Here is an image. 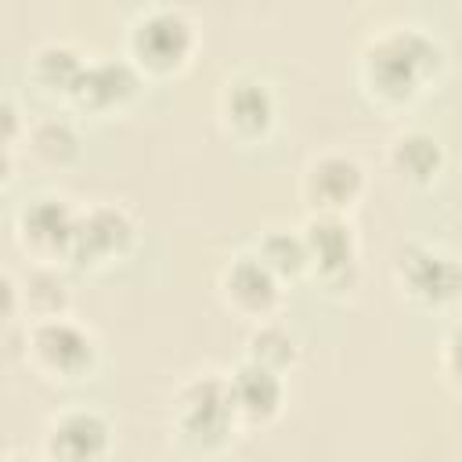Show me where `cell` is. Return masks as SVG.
<instances>
[{
    "mask_svg": "<svg viewBox=\"0 0 462 462\" xmlns=\"http://www.w3.org/2000/svg\"><path fill=\"white\" fill-rule=\"evenodd\" d=\"M440 47L419 29H393L368 51V79L386 97H408L430 69H437Z\"/></svg>",
    "mask_w": 462,
    "mask_h": 462,
    "instance_id": "1",
    "label": "cell"
},
{
    "mask_svg": "<svg viewBox=\"0 0 462 462\" xmlns=\"http://www.w3.org/2000/svg\"><path fill=\"white\" fill-rule=\"evenodd\" d=\"M231 415H235V401H231L227 383L220 379H195L180 397V430L195 444L224 440Z\"/></svg>",
    "mask_w": 462,
    "mask_h": 462,
    "instance_id": "2",
    "label": "cell"
},
{
    "mask_svg": "<svg viewBox=\"0 0 462 462\" xmlns=\"http://www.w3.org/2000/svg\"><path fill=\"white\" fill-rule=\"evenodd\" d=\"M188 47H191V25L180 11H170V7L148 11L134 29V51L141 54V61L155 69L177 65L188 54Z\"/></svg>",
    "mask_w": 462,
    "mask_h": 462,
    "instance_id": "3",
    "label": "cell"
},
{
    "mask_svg": "<svg viewBox=\"0 0 462 462\" xmlns=\"http://www.w3.org/2000/svg\"><path fill=\"white\" fill-rule=\"evenodd\" d=\"M130 235H134V227L123 209L97 206L72 224V238H69L65 253H72L76 260H101L108 253H123L130 245Z\"/></svg>",
    "mask_w": 462,
    "mask_h": 462,
    "instance_id": "4",
    "label": "cell"
},
{
    "mask_svg": "<svg viewBox=\"0 0 462 462\" xmlns=\"http://www.w3.org/2000/svg\"><path fill=\"white\" fill-rule=\"evenodd\" d=\"M303 249H307V260H314L325 278L354 271V231L336 213H321L307 224Z\"/></svg>",
    "mask_w": 462,
    "mask_h": 462,
    "instance_id": "5",
    "label": "cell"
},
{
    "mask_svg": "<svg viewBox=\"0 0 462 462\" xmlns=\"http://www.w3.org/2000/svg\"><path fill=\"white\" fill-rule=\"evenodd\" d=\"M401 278L411 296L426 303H444L458 289V267L451 256H440L433 249H408L401 253Z\"/></svg>",
    "mask_w": 462,
    "mask_h": 462,
    "instance_id": "6",
    "label": "cell"
},
{
    "mask_svg": "<svg viewBox=\"0 0 462 462\" xmlns=\"http://www.w3.org/2000/svg\"><path fill=\"white\" fill-rule=\"evenodd\" d=\"M108 444V426L94 411H69L51 430V455L58 462H94Z\"/></svg>",
    "mask_w": 462,
    "mask_h": 462,
    "instance_id": "7",
    "label": "cell"
},
{
    "mask_svg": "<svg viewBox=\"0 0 462 462\" xmlns=\"http://www.w3.org/2000/svg\"><path fill=\"white\" fill-rule=\"evenodd\" d=\"M32 346L40 354L43 365L58 368V372H83L94 357V346H90V336L61 318H47L43 325H36L32 332Z\"/></svg>",
    "mask_w": 462,
    "mask_h": 462,
    "instance_id": "8",
    "label": "cell"
},
{
    "mask_svg": "<svg viewBox=\"0 0 462 462\" xmlns=\"http://www.w3.org/2000/svg\"><path fill=\"white\" fill-rule=\"evenodd\" d=\"M307 191L318 206L339 209L361 191V166L350 155H321L307 170Z\"/></svg>",
    "mask_w": 462,
    "mask_h": 462,
    "instance_id": "9",
    "label": "cell"
},
{
    "mask_svg": "<svg viewBox=\"0 0 462 462\" xmlns=\"http://www.w3.org/2000/svg\"><path fill=\"white\" fill-rule=\"evenodd\" d=\"M72 224H76V217L65 209L61 199H36L22 213V235H25V242H32L36 249H47V253L69 249Z\"/></svg>",
    "mask_w": 462,
    "mask_h": 462,
    "instance_id": "10",
    "label": "cell"
},
{
    "mask_svg": "<svg viewBox=\"0 0 462 462\" xmlns=\"http://www.w3.org/2000/svg\"><path fill=\"white\" fill-rule=\"evenodd\" d=\"M227 292L245 310H267L278 296V285L260 256H238L227 267Z\"/></svg>",
    "mask_w": 462,
    "mask_h": 462,
    "instance_id": "11",
    "label": "cell"
},
{
    "mask_svg": "<svg viewBox=\"0 0 462 462\" xmlns=\"http://www.w3.org/2000/svg\"><path fill=\"white\" fill-rule=\"evenodd\" d=\"M227 390H231L235 408H238V411H249V415H271V411L278 408V401H282V383H278V375H274L271 368H263V365H253V361L242 365V368L231 375Z\"/></svg>",
    "mask_w": 462,
    "mask_h": 462,
    "instance_id": "12",
    "label": "cell"
},
{
    "mask_svg": "<svg viewBox=\"0 0 462 462\" xmlns=\"http://www.w3.org/2000/svg\"><path fill=\"white\" fill-rule=\"evenodd\" d=\"M72 90L87 105H112V101H119V97H126L134 90V72H130L126 61L105 58V61L83 65V72H79Z\"/></svg>",
    "mask_w": 462,
    "mask_h": 462,
    "instance_id": "13",
    "label": "cell"
},
{
    "mask_svg": "<svg viewBox=\"0 0 462 462\" xmlns=\"http://www.w3.org/2000/svg\"><path fill=\"white\" fill-rule=\"evenodd\" d=\"M227 116L238 130L245 134H256L271 123V94L263 83H253V79H242L227 90Z\"/></svg>",
    "mask_w": 462,
    "mask_h": 462,
    "instance_id": "14",
    "label": "cell"
},
{
    "mask_svg": "<svg viewBox=\"0 0 462 462\" xmlns=\"http://www.w3.org/2000/svg\"><path fill=\"white\" fill-rule=\"evenodd\" d=\"M393 162L404 177L411 180H430L437 170H440V144L422 134V130H411V134H401L393 141Z\"/></svg>",
    "mask_w": 462,
    "mask_h": 462,
    "instance_id": "15",
    "label": "cell"
},
{
    "mask_svg": "<svg viewBox=\"0 0 462 462\" xmlns=\"http://www.w3.org/2000/svg\"><path fill=\"white\" fill-rule=\"evenodd\" d=\"M36 72H40V79L43 83H51V87H76V79H79V72H83V61H79V54L72 51V47H65V43H47L40 54H36Z\"/></svg>",
    "mask_w": 462,
    "mask_h": 462,
    "instance_id": "16",
    "label": "cell"
},
{
    "mask_svg": "<svg viewBox=\"0 0 462 462\" xmlns=\"http://www.w3.org/2000/svg\"><path fill=\"white\" fill-rule=\"evenodd\" d=\"M260 260L267 263L271 274H296L307 263V249L303 238L289 235V231H271L260 245Z\"/></svg>",
    "mask_w": 462,
    "mask_h": 462,
    "instance_id": "17",
    "label": "cell"
},
{
    "mask_svg": "<svg viewBox=\"0 0 462 462\" xmlns=\"http://www.w3.org/2000/svg\"><path fill=\"white\" fill-rule=\"evenodd\" d=\"M249 354H253V365H263V368H278L285 361H292V339L282 332V328H271V325H260L253 336H249Z\"/></svg>",
    "mask_w": 462,
    "mask_h": 462,
    "instance_id": "18",
    "label": "cell"
},
{
    "mask_svg": "<svg viewBox=\"0 0 462 462\" xmlns=\"http://www.w3.org/2000/svg\"><path fill=\"white\" fill-rule=\"evenodd\" d=\"M32 148L36 155H43L47 162H65L76 155V134L69 130V123H58V119H47L32 130Z\"/></svg>",
    "mask_w": 462,
    "mask_h": 462,
    "instance_id": "19",
    "label": "cell"
},
{
    "mask_svg": "<svg viewBox=\"0 0 462 462\" xmlns=\"http://www.w3.org/2000/svg\"><path fill=\"white\" fill-rule=\"evenodd\" d=\"M29 303L43 314H54L65 303V282L54 274H32L29 278Z\"/></svg>",
    "mask_w": 462,
    "mask_h": 462,
    "instance_id": "20",
    "label": "cell"
},
{
    "mask_svg": "<svg viewBox=\"0 0 462 462\" xmlns=\"http://www.w3.org/2000/svg\"><path fill=\"white\" fill-rule=\"evenodd\" d=\"M14 130H18V112H14V105L7 97H0V148H7Z\"/></svg>",
    "mask_w": 462,
    "mask_h": 462,
    "instance_id": "21",
    "label": "cell"
},
{
    "mask_svg": "<svg viewBox=\"0 0 462 462\" xmlns=\"http://www.w3.org/2000/svg\"><path fill=\"white\" fill-rule=\"evenodd\" d=\"M14 303H18V292H14V282L7 278V274H0V321L14 310Z\"/></svg>",
    "mask_w": 462,
    "mask_h": 462,
    "instance_id": "22",
    "label": "cell"
},
{
    "mask_svg": "<svg viewBox=\"0 0 462 462\" xmlns=\"http://www.w3.org/2000/svg\"><path fill=\"white\" fill-rule=\"evenodd\" d=\"M11 173V155H7V148H0V180Z\"/></svg>",
    "mask_w": 462,
    "mask_h": 462,
    "instance_id": "23",
    "label": "cell"
},
{
    "mask_svg": "<svg viewBox=\"0 0 462 462\" xmlns=\"http://www.w3.org/2000/svg\"><path fill=\"white\" fill-rule=\"evenodd\" d=\"M14 462H36V458H14Z\"/></svg>",
    "mask_w": 462,
    "mask_h": 462,
    "instance_id": "24",
    "label": "cell"
}]
</instances>
